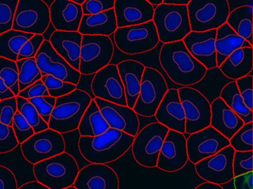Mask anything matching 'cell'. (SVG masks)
<instances>
[{"label":"cell","instance_id":"obj_30","mask_svg":"<svg viewBox=\"0 0 253 189\" xmlns=\"http://www.w3.org/2000/svg\"><path fill=\"white\" fill-rule=\"evenodd\" d=\"M216 31L215 50L217 67L235 50L241 48H253V45L244 38L238 36L226 23Z\"/></svg>","mask_w":253,"mask_h":189},{"label":"cell","instance_id":"obj_18","mask_svg":"<svg viewBox=\"0 0 253 189\" xmlns=\"http://www.w3.org/2000/svg\"><path fill=\"white\" fill-rule=\"evenodd\" d=\"M188 160L184 134L169 130L158 156L157 168L166 172H175L182 169Z\"/></svg>","mask_w":253,"mask_h":189},{"label":"cell","instance_id":"obj_24","mask_svg":"<svg viewBox=\"0 0 253 189\" xmlns=\"http://www.w3.org/2000/svg\"><path fill=\"white\" fill-rule=\"evenodd\" d=\"M49 11L51 24L56 31L78 32L84 16L81 5L69 0H54Z\"/></svg>","mask_w":253,"mask_h":189},{"label":"cell","instance_id":"obj_46","mask_svg":"<svg viewBox=\"0 0 253 189\" xmlns=\"http://www.w3.org/2000/svg\"><path fill=\"white\" fill-rule=\"evenodd\" d=\"M235 82L246 106L253 111V75H247L237 79Z\"/></svg>","mask_w":253,"mask_h":189},{"label":"cell","instance_id":"obj_20","mask_svg":"<svg viewBox=\"0 0 253 189\" xmlns=\"http://www.w3.org/2000/svg\"><path fill=\"white\" fill-rule=\"evenodd\" d=\"M73 186L77 189H119V179L106 164L90 163L80 170Z\"/></svg>","mask_w":253,"mask_h":189},{"label":"cell","instance_id":"obj_27","mask_svg":"<svg viewBox=\"0 0 253 189\" xmlns=\"http://www.w3.org/2000/svg\"><path fill=\"white\" fill-rule=\"evenodd\" d=\"M117 67L125 89L127 106L133 109L140 93L146 66L136 60H126L118 63Z\"/></svg>","mask_w":253,"mask_h":189},{"label":"cell","instance_id":"obj_28","mask_svg":"<svg viewBox=\"0 0 253 189\" xmlns=\"http://www.w3.org/2000/svg\"><path fill=\"white\" fill-rule=\"evenodd\" d=\"M253 60V48H238L233 51L218 68L226 78L235 81L251 73Z\"/></svg>","mask_w":253,"mask_h":189},{"label":"cell","instance_id":"obj_48","mask_svg":"<svg viewBox=\"0 0 253 189\" xmlns=\"http://www.w3.org/2000/svg\"><path fill=\"white\" fill-rule=\"evenodd\" d=\"M17 112L16 97L0 100V122L12 126L13 119Z\"/></svg>","mask_w":253,"mask_h":189},{"label":"cell","instance_id":"obj_23","mask_svg":"<svg viewBox=\"0 0 253 189\" xmlns=\"http://www.w3.org/2000/svg\"><path fill=\"white\" fill-rule=\"evenodd\" d=\"M155 116L158 122L169 130L182 134L186 132V117L177 89L170 88L167 91L157 109Z\"/></svg>","mask_w":253,"mask_h":189},{"label":"cell","instance_id":"obj_32","mask_svg":"<svg viewBox=\"0 0 253 189\" xmlns=\"http://www.w3.org/2000/svg\"><path fill=\"white\" fill-rule=\"evenodd\" d=\"M253 5H243L230 11L226 23L238 35L253 45Z\"/></svg>","mask_w":253,"mask_h":189},{"label":"cell","instance_id":"obj_31","mask_svg":"<svg viewBox=\"0 0 253 189\" xmlns=\"http://www.w3.org/2000/svg\"><path fill=\"white\" fill-rule=\"evenodd\" d=\"M109 128L110 127L102 115L95 101L91 100L80 122L78 128L80 135L81 137H96L106 132Z\"/></svg>","mask_w":253,"mask_h":189},{"label":"cell","instance_id":"obj_51","mask_svg":"<svg viewBox=\"0 0 253 189\" xmlns=\"http://www.w3.org/2000/svg\"><path fill=\"white\" fill-rule=\"evenodd\" d=\"M253 171L234 177V189H253Z\"/></svg>","mask_w":253,"mask_h":189},{"label":"cell","instance_id":"obj_25","mask_svg":"<svg viewBox=\"0 0 253 189\" xmlns=\"http://www.w3.org/2000/svg\"><path fill=\"white\" fill-rule=\"evenodd\" d=\"M82 38L83 35L78 32L54 31L48 41L62 58L79 71Z\"/></svg>","mask_w":253,"mask_h":189},{"label":"cell","instance_id":"obj_7","mask_svg":"<svg viewBox=\"0 0 253 189\" xmlns=\"http://www.w3.org/2000/svg\"><path fill=\"white\" fill-rule=\"evenodd\" d=\"M113 36L117 48L128 55L152 51L160 42L152 20L137 26L118 28Z\"/></svg>","mask_w":253,"mask_h":189},{"label":"cell","instance_id":"obj_55","mask_svg":"<svg viewBox=\"0 0 253 189\" xmlns=\"http://www.w3.org/2000/svg\"><path fill=\"white\" fill-rule=\"evenodd\" d=\"M189 2H190V0H164L163 3L187 5Z\"/></svg>","mask_w":253,"mask_h":189},{"label":"cell","instance_id":"obj_47","mask_svg":"<svg viewBox=\"0 0 253 189\" xmlns=\"http://www.w3.org/2000/svg\"><path fill=\"white\" fill-rule=\"evenodd\" d=\"M115 0H85L81 5L84 15L99 14L113 9Z\"/></svg>","mask_w":253,"mask_h":189},{"label":"cell","instance_id":"obj_53","mask_svg":"<svg viewBox=\"0 0 253 189\" xmlns=\"http://www.w3.org/2000/svg\"><path fill=\"white\" fill-rule=\"evenodd\" d=\"M18 189H50L44 185L41 184L38 181H32L29 183H25L23 186H20Z\"/></svg>","mask_w":253,"mask_h":189},{"label":"cell","instance_id":"obj_12","mask_svg":"<svg viewBox=\"0 0 253 189\" xmlns=\"http://www.w3.org/2000/svg\"><path fill=\"white\" fill-rule=\"evenodd\" d=\"M177 91L186 117L185 133L193 134L210 126L211 103L209 100L191 87H182Z\"/></svg>","mask_w":253,"mask_h":189},{"label":"cell","instance_id":"obj_44","mask_svg":"<svg viewBox=\"0 0 253 189\" xmlns=\"http://www.w3.org/2000/svg\"><path fill=\"white\" fill-rule=\"evenodd\" d=\"M28 100L35 106L42 119L48 123L51 112L55 106L56 98L51 96H43L29 99Z\"/></svg>","mask_w":253,"mask_h":189},{"label":"cell","instance_id":"obj_54","mask_svg":"<svg viewBox=\"0 0 253 189\" xmlns=\"http://www.w3.org/2000/svg\"><path fill=\"white\" fill-rule=\"evenodd\" d=\"M224 189L220 185L214 184V183H208V182H206V183H202V184H200L199 186H197L195 189Z\"/></svg>","mask_w":253,"mask_h":189},{"label":"cell","instance_id":"obj_42","mask_svg":"<svg viewBox=\"0 0 253 189\" xmlns=\"http://www.w3.org/2000/svg\"><path fill=\"white\" fill-rule=\"evenodd\" d=\"M12 128L19 144L24 143L35 134L32 127L18 111L16 112L13 119Z\"/></svg>","mask_w":253,"mask_h":189},{"label":"cell","instance_id":"obj_1","mask_svg":"<svg viewBox=\"0 0 253 189\" xmlns=\"http://www.w3.org/2000/svg\"><path fill=\"white\" fill-rule=\"evenodd\" d=\"M159 60L169 78L183 87L198 83L207 70L189 52L183 40L163 44Z\"/></svg>","mask_w":253,"mask_h":189},{"label":"cell","instance_id":"obj_29","mask_svg":"<svg viewBox=\"0 0 253 189\" xmlns=\"http://www.w3.org/2000/svg\"><path fill=\"white\" fill-rule=\"evenodd\" d=\"M118 29L113 9L91 15H84L78 32L82 35L111 37Z\"/></svg>","mask_w":253,"mask_h":189},{"label":"cell","instance_id":"obj_57","mask_svg":"<svg viewBox=\"0 0 253 189\" xmlns=\"http://www.w3.org/2000/svg\"><path fill=\"white\" fill-rule=\"evenodd\" d=\"M69 1H72V2H75V3L79 4V5H82V4L85 2V0H69Z\"/></svg>","mask_w":253,"mask_h":189},{"label":"cell","instance_id":"obj_26","mask_svg":"<svg viewBox=\"0 0 253 189\" xmlns=\"http://www.w3.org/2000/svg\"><path fill=\"white\" fill-rule=\"evenodd\" d=\"M244 124L242 119L228 107L220 97L211 102L210 126L228 140H229Z\"/></svg>","mask_w":253,"mask_h":189},{"label":"cell","instance_id":"obj_35","mask_svg":"<svg viewBox=\"0 0 253 189\" xmlns=\"http://www.w3.org/2000/svg\"><path fill=\"white\" fill-rule=\"evenodd\" d=\"M16 63H17V69H18V82L20 91H23L37 81L41 80L42 76L35 58L17 60Z\"/></svg>","mask_w":253,"mask_h":189},{"label":"cell","instance_id":"obj_15","mask_svg":"<svg viewBox=\"0 0 253 189\" xmlns=\"http://www.w3.org/2000/svg\"><path fill=\"white\" fill-rule=\"evenodd\" d=\"M228 146L229 140L210 125L186 138L188 159L195 165Z\"/></svg>","mask_w":253,"mask_h":189},{"label":"cell","instance_id":"obj_33","mask_svg":"<svg viewBox=\"0 0 253 189\" xmlns=\"http://www.w3.org/2000/svg\"><path fill=\"white\" fill-rule=\"evenodd\" d=\"M219 97L242 119L244 124L253 122V111L246 106L235 81H231L226 84L222 88Z\"/></svg>","mask_w":253,"mask_h":189},{"label":"cell","instance_id":"obj_9","mask_svg":"<svg viewBox=\"0 0 253 189\" xmlns=\"http://www.w3.org/2000/svg\"><path fill=\"white\" fill-rule=\"evenodd\" d=\"M111 38L100 35H83L80 57L81 75H94L110 64L114 55Z\"/></svg>","mask_w":253,"mask_h":189},{"label":"cell","instance_id":"obj_49","mask_svg":"<svg viewBox=\"0 0 253 189\" xmlns=\"http://www.w3.org/2000/svg\"><path fill=\"white\" fill-rule=\"evenodd\" d=\"M18 96L26 99V100H29V99L35 98V97L49 96V94H48L45 84L41 79V80L37 81L32 85H29L23 91H20Z\"/></svg>","mask_w":253,"mask_h":189},{"label":"cell","instance_id":"obj_40","mask_svg":"<svg viewBox=\"0 0 253 189\" xmlns=\"http://www.w3.org/2000/svg\"><path fill=\"white\" fill-rule=\"evenodd\" d=\"M41 80L45 84L49 96L54 98L66 95L77 89L76 85L74 84L60 80L51 75L42 76Z\"/></svg>","mask_w":253,"mask_h":189},{"label":"cell","instance_id":"obj_38","mask_svg":"<svg viewBox=\"0 0 253 189\" xmlns=\"http://www.w3.org/2000/svg\"><path fill=\"white\" fill-rule=\"evenodd\" d=\"M0 77L3 79L5 85L14 93V95L18 96V69L17 63L8 59L0 57Z\"/></svg>","mask_w":253,"mask_h":189},{"label":"cell","instance_id":"obj_52","mask_svg":"<svg viewBox=\"0 0 253 189\" xmlns=\"http://www.w3.org/2000/svg\"><path fill=\"white\" fill-rule=\"evenodd\" d=\"M16 97L14 93L5 85L3 79L0 77V100H6Z\"/></svg>","mask_w":253,"mask_h":189},{"label":"cell","instance_id":"obj_34","mask_svg":"<svg viewBox=\"0 0 253 189\" xmlns=\"http://www.w3.org/2000/svg\"><path fill=\"white\" fill-rule=\"evenodd\" d=\"M32 34L20 31H8L0 35V57L12 61H17L22 46L32 38Z\"/></svg>","mask_w":253,"mask_h":189},{"label":"cell","instance_id":"obj_16","mask_svg":"<svg viewBox=\"0 0 253 189\" xmlns=\"http://www.w3.org/2000/svg\"><path fill=\"white\" fill-rule=\"evenodd\" d=\"M35 60L42 76L51 75L64 82L77 85L79 83L81 74L72 68L64 59L62 58L51 46L49 41L42 42Z\"/></svg>","mask_w":253,"mask_h":189},{"label":"cell","instance_id":"obj_36","mask_svg":"<svg viewBox=\"0 0 253 189\" xmlns=\"http://www.w3.org/2000/svg\"><path fill=\"white\" fill-rule=\"evenodd\" d=\"M16 100L17 103V111L24 116L35 133L48 129V124L42 119L35 106L29 100L20 96H17Z\"/></svg>","mask_w":253,"mask_h":189},{"label":"cell","instance_id":"obj_4","mask_svg":"<svg viewBox=\"0 0 253 189\" xmlns=\"http://www.w3.org/2000/svg\"><path fill=\"white\" fill-rule=\"evenodd\" d=\"M80 169L76 159L66 152L35 164L37 181L50 189H64L73 186Z\"/></svg>","mask_w":253,"mask_h":189},{"label":"cell","instance_id":"obj_56","mask_svg":"<svg viewBox=\"0 0 253 189\" xmlns=\"http://www.w3.org/2000/svg\"><path fill=\"white\" fill-rule=\"evenodd\" d=\"M148 2L149 3L152 4L153 5L154 8H156V6L158 5H161V3H163V1L164 0H147Z\"/></svg>","mask_w":253,"mask_h":189},{"label":"cell","instance_id":"obj_13","mask_svg":"<svg viewBox=\"0 0 253 189\" xmlns=\"http://www.w3.org/2000/svg\"><path fill=\"white\" fill-rule=\"evenodd\" d=\"M20 145L23 156L32 165L63 153L66 149L62 134L50 128L35 133Z\"/></svg>","mask_w":253,"mask_h":189},{"label":"cell","instance_id":"obj_39","mask_svg":"<svg viewBox=\"0 0 253 189\" xmlns=\"http://www.w3.org/2000/svg\"><path fill=\"white\" fill-rule=\"evenodd\" d=\"M19 0H0V35L12 29Z\"/></svg>","mask_w":253,"mask_h":189},{"label":"cell","instance_id":"obj_50","mask_svg":"<svg viewBox=\"0 0 253 189\" xmlns=\"http://www.w3.org/2000/svg\"><path fill=\"white\" fill-rule=\"evenodd\" d=\"M0 189H18L14 173L3 165H0Z\"/></svg>","mask_w":253,"mask_h":189},{"label":"cell","instance_id":"obj_19","mask_svg":"<svg viewBox=\"0 0 253 189\" xmlns=\"http://www.w3.org/2000/svg\"><path fill=\"white\" fill-rule=\"evenodd\" d=\"M94 100L110 128L119 130L132 137L137 135L140 128V121L134 109L97 97Z\"/></svg>","mask_w":253,"mask_h":189},{"label":"cell","instance_id":"obj_45","mask_svg":"<svg viewBox=\"0 0 253 189\" xmlns=\"http://www.w3.org/2000/svg\"><path fill=\"white\" fill-rule=\"evenodd\" d=\"M45 40L43 35H35L22 46L19 52L17 60L24 59L35 58Z\"/></svg>","mask_w":253,"mask_h":189},{"label":"cell","instance_id":"obj_10","mask_svg":"<svg viewBox=\"0 0 253 189\" xmlns=\"http://www.w3.org/2000/svg\"><path fill=\"white\" fill-rule=\"evenodd\" d=\"M169 89L164 76L156 69L145 68L140 93L134 105V112L138 116H155L160 103Z\"/></svg>","mask_w":253,"mask_h":189},{"label":"cell","instance_id":"obj_8","mask_svg":"<svg viewBox=\"0 0 253 189\" xmlns=\"http://www.w3.org/2000/svg\"><path fill=\"white\" fill-rule=\"evenodd\" d=\"M169 128L159 122L146 125L138 131L131 145L136 162L146 168H155Z\"/></svg>","mask_w":253,"mask_h":189},{"label":"cell","instance_id":"obj_3","mask_svg":"<svg viewBox=\"0 0 253 189\" xmlns=\"http://www.w3.org/2000/svg\"><path fill=\"white\" fill-rule=\"evenodd\" d=\"M91 100L86 92L80 89L57 97L50 116L48 128L62 134L76 131Z\"/></svg>","mask_w":253,"mask_h":189},{"label":"cell","instance_id":"obj_37","mask_svg":"<svg viewBox=\"0 0 253 189\" xmlns=\"http://www.w3.org/2000/svg\"><path fill=\"white\" fill-rule=\"evenodd\" d=\"M229 146L235 151H253V122L244 124L229 139Z\"/></svg>","mask_w":253,"mask_h":189},{"label":"cell","instance_id":"obj_41","mask_svg":"<svg viewBox=\"0 0 253 189\" xmlns=\"http://www.w3.org/2000/svg\"><path fill=\"white\" fill-rule=\"evenodd\" d=\"M232 167L234 177L253 171V151H235Z\"/></svg>","mask_w":253,"mask_h":189},{"label":"cell","instance_id":"obj_14","mask_svg":"<svg viewBox=\"0 0 253 189\" xmlns=\"http://www.w3.org/2000/svg\"><path fill=\"white\" fill-rule=\"evenodd\" d=\"M235 150L226 146L212 156L195 164L197 174L203 180L214 184L223 185L233 179V156Z\"/></svg>","mask_w":253,"mask_h":189},{"label":"cell","instance_id":"obj_58","mask_svg":"<svg viewBox=\"0 0 253 189\" xmlns=\"http://www.w3.org/2000/svg\"><path fill=\"white\" fill-rule=\"evenodd\" d=\"M76 189V188L74 187L73 186H70V187H68V188H66V189Z\"/></svg>","mask_w":253,"mask_h":189},{"label":"cell","instance_id":"obj_21","mask_svg":"<svg viewBox=\"0 0 253 189\" xmlns=\"http://www.w3.org/2000/svg\"><path fill=\"white\" fill-rule=\"evenodd\" d=\"M216 29L191 32L183 39L189 52L207 69L217 67L216 62Z\"/></svg>","mask_w":253,"mask_h":189},{"label":"cell","instance_id":"obj_22","mask_svg":"<svg viewBox=\"0 0 253 189\" xmlns=\"http://www.w3.org/2000/svg\"><path fill=\"white\" fill-rule=\"evenodd\" d=\"M114 11L117 26L123 28L152 21L155 8L147 0H115Z\"/></svg>","mask_w":253,"mask_h":189},{"label":"cell","instance_id":"obj_2","mask_svg":"<svg viewBox=\"0 0 253 189\" xmlns=\"http://www.w3.org/2000/svg\"><path fill=\"white\" fill-rule=\"evenodd\" d=\"M134 137L115 128L96 137H81L80 152L90 163L107 164L114 162L131 149Z\"/></svg>","mask_w":253,"mask_h":189},{"label":"cell","instance_id":"obj_17","mask_svg":"<svg viewBox=\"0 0 253 189\" xmlns=\"http://www.w3.org/2000/svg\"><path fill=\"white\" fill-rule=\"evenodd\" d=\"M91 91L94 97L127 106L125 89L117 65H108L94 74Z\"/></svg>","mask_w":253,"mask_h":189},{"label":"cell","instance_id":"obj_43","mask_svg":"<svg viewBox=\"0 0 253 189\" xmlns=\"http://www.w3.org/2000/svg\"><path fill=\"white\" fill-rule=\"evenodd\" d=\"M19 143L12 126L0 122V153H6L15 149Z\"/></svg>","mask_w":253,"mask_h":189},{"label":"cell","instance_id":"obj_11","mask_svg":"<svg viewBox=\"0 0 253 189\" xmlns=\"http://www.w3.org/2000/svg\"><path fill=\"white\" fill-rule=\"evenodd\" d=\"M51 24L49 7L42 0H19L13 30L32 35L46 32Z\"/></svg>","mask_w":253,"mask_h":189},{"label":"cell","instance_id":"obj_5","mask_svg":"<svg viewBox=\"0 0 253 189\" xmlns=\"http://www.w3.org/2000/svg\"><path fill=\"white\" fill-rule=\"evenodd\" d=\"M152 21L163 44L183 40L192 32L185 5L161 3L155 8Z\"/></svg>","mask_w":253,"mask_h":189},{"label":"cell","instance_id":"obj_6","mask_svg":"<svg viewBox=\"0 0 253 189\" xmlns=\"http://www.w3.org/2000/svg\"><path fill=\"white\" fill-rule=\"evenodd\" d=\"M186 6L192 32L217 29L230 13L228 0H190Z\"/></svg>","mask_w":253,"mask_h":189}]
</instances>
